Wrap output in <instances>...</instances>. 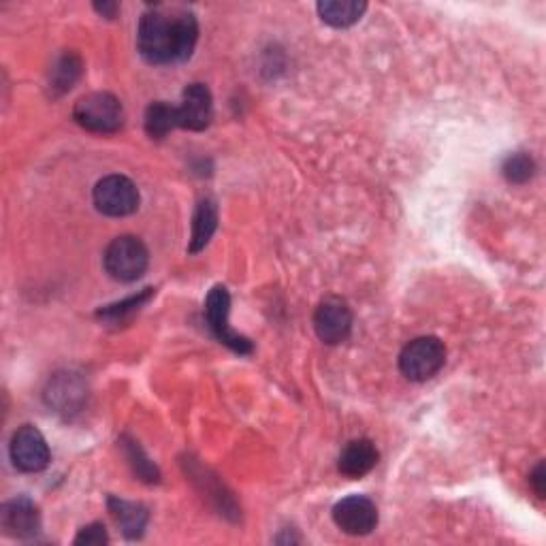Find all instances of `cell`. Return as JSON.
Returning <instances> with one entry per match:
<instances>
[{
    "instance_id": "cell-7",
    "label": "cell",
    "mask_w": 546,
    "mask_h": 546,
    "mask_svg": "<svg viewBox=\"0 0 546 546\" xmlns=\"http://www.w3.org/2000/svg\"><path fill=\"white\" fill-rule=\"evenodd\" d=\"M9 453L15 468L28 474L45 470L52 459L50 446H47L43 433L32 425H22L13 433Z\"/></svg>"
},
{
    "instance_id": "cell-14",
    "label": "cell",
    "mask_w": 546,
    "mask_h": 546,
    "mask_svg": "<svg viewBox=\"0 0 546 546\" xmlns=\"http://www.w3.org/2000/svg\"><path fill=\"white\" fill-rule=\"evenodd\" d=\"M316 9L325 24L333 28H348L363 18L367 3H363V0H323Z\"/></svg>"
},
{
    "instance_id": "cell-2",
    "label": "cell",
    "mask_w": 546,
    "mask_h": 546,
    "mask_svg": "<svg viewBox=\"0 0 546 546\" xmlns=\"http://www.w3.org/2000/svg\"><path fill=\"white\" fill-rule=\"evenodd\" d=\"M73 118L90 133H116L124 124V107L114 94L92 92L75 103Z\"/></svg>"
},
{
    "instance_id": "cell-23",
    "label": "cell",
    "mask_w": 546,
    "mask_h": 546,
    "mask_svg": "<svg viewBox=\"0 0 546 546\" xmlns=\"http://www.w3.org/2000/svg\"><path fill=\"white\" fill-rule=\"evenodd\" d=\"M94 9L99 11L101 15H105V18H114L120 7H118V3H96Z\"/></svg>"
},
{
    "instance_id": "cell-15",
    "label": "cell",
    "mask_w": 546,
    "mask_h": 546,
    "mask_svg": "<svg viewBox=\"0 0 546 546\" xmlns=\"http://www.w3.org/2000/svg\"><path fill=\"white\" fill-rule=\"evenodd\" d=\"M109 510L114 519L118 521L122 534L128 540L141 538L143 529L148 525V508L135 504V502H126L118 500V497H109Z\"/></svg>"
},
{
    "instance_id": "cell-13",
    "label": "cell",
    "mask_w": 546,
    "mask_h": 546,
    "mask_svg": "<svg viewBox=\"0 0 546 546\" xmlns=\"http://www.w3.org/2000/svg\"><path fill=\"white\" fill-rule=\"evenodd\" d=\"M216 229H218V205L214 199L205 197L199 201L195 218H192V237H190L188 252L190 254L201 252L207 244H210Z\"/></svg>"
},
{
    "instance_id": "cell-12",
    "label": "cell",
    "mask_w": 546,
    "mask_h": 546,
    "mask_svg": "<svg viewBox=\"0 0 546 546\" xmlns=\"http://www.w3.org/2000/svg\"><path fill=\"white\" fill-rule=\"evenodd\" d=\"M378 448L372 440H352L344 446V451L337 459V470L348 478H363L372 472L378 463Z\"/></svg>"
},
{
    "instance_id": "cell-22",
    "label": "cell",
    "mask_w": 546,
    "mask_h": 546,
    "mask_svg": "<svg viewBox=\"0 0 546 546\" xmlns=\"http://www.w3.org/2000/svg\"><path fill=\"white\" fill-rule=\"evenodd\" d=\"M529 483H532V487H534V491H536V495L540 497V500H544V493H546V489H544V463L536 465L532 476H529Z\"/></svg>"
},
{
    "instance_id": "cell-3",
    "label": "cell",
    "mask_w": 546,
    "mask_h": 546,
    "mask_svg": "<svg viewBox=\"0 0 546 546\" xmlns=\"http://www.w3.org/2000/svg\"><path fill=\"white\" fill-rule=\"evenodd\" d=\"M105 271L111 278L118 282H135L139 280L148 269L150 254L148 248L143 246L141 239L122 235L116 237L105 250L103 256Z\"/></svg>"
},
{
    "instance_id": "cell-20",
    "label": "cell",
    "mask_w": 546,
    "mask_h": 546,
    "mask_svg": "<svg viewBox=\"0 0 546 546\" xmlns=\"http://www.w3.org/2000/svg\"><path fill=\"white\" fill-rule=\"evenodd\" d=\"M152 295H154L152 288H146V291H143V293H139V295H135V297H131V299H126V301H122V303L107 305L105 310H99V316L105 318V320H114V323H118V320L122 323V320H124L126 316H133V314L141 308L143 303H148V299H150Z\"/></svg>"
},
{
    "instance_id": "cell-6",
    "label": "cell",
    "mask_w": 546,
    "mask_h": 546,
    "mask_svg": "<svg viewBox=\"0 0 546 546\" xmlns=\"http://www.w3.org/2000/svg\"><path fill=\"white\" fill-rule=\"evenodd\" d=\"M96 210L111 218H124L137 212L139 190L124 175H107L94 186Z\"/></svg>"
},
{
    "instance_id": "cell-19",
    "label": "cell",
    "mask_w": 546,
    "mask_h": 546,
    "mask_svg": "<svg viewBox=\"0 0 546 546\" xmlns=\"http://www.w3.org/2000/svg\"><path fill=\"white\" fill-rule=\"evenodd\" d=\"M502 173L504 178L510 182V184H525L534 178L536 173V163L534 158L525 154V152H517V154H510L504 165H502Z\"/></svg>"
},
{
    "instance_id": "cell-1",
    "label": "cell",
    "mask_w": 546,
    "mask_h": 546,
    "mask_svg": "<svg viewBox=\"0 0 546 546\" xmlns=\"http://www.w3.org/2000/svg\"><path fill=\"white\" fill-rule=\"evenodd\" d=\"M197 15L180 5H154L139 22L137 47L150 64H178L195 52Z\"/></svg>"
},
{
    "instance_id": "cell-4",
    "label": "cell",
    "mask_w": 546,
    "mask_h": 546,
    "mask_svg": "<svg viewBox=\"0 0 546 546\" xmlns=\"http://www.w3.org/2000/svg\"><path fill=\"white\" fill-rule=\"evenodd\" d=\"M446 363V348L438 337H416L399 355V369L412 382H425L436 376Z\"/></svg>"
},
{
    "instance_id": "cell-18",
    "label": "cell",
    "mask_w": 546,
    "mask_h": 546,
    "mask_svg": "<svg viewBox=\"0 0 546 546\" xmlns=\"http://www.w3.org/2000/svg\"><path fill=\"white\" fill-rule=\"evenodd\" d=\"M122 446H124L126 459H128V463H131L133 472L143 480V483H158L160 472H158L156 465L146 457V453L141 451V446L135 440H128V438H122Z\"/></svg>"
},
{
    "instance_id": "cell-17",
    "label": "cell",
    "mask_w": 546,
    "mask_h": 546,
    "mask_svg": "<svg viewBox=\"0 0 546 546\" xmlns=\"http://www.w3.org/2000/svg\"><path fill=\"white\" fill-rule=\"evenodd\" d=\"M84 62L77 54L67 52L64 56L58 58L56 67L52 69V90H56V94H62L73 88V84L82 75Z\"/></svg>"
},
{
    "instance_id": "cell-8",
    "label": "cell",
    "mask_w": 546,
    "mask_h": 546,
    "mask_svg": "<svg viewBox=\"0 0 546 546\" xmlns=\"http://www.w3.org/2000/svg\"><path fill=\"white\" fill-rule=\"evenodd\" d=\"M333 521L348 536H367L378 525V508L365 495H350L333 506Z\"/></svg>"
},
{
    "instance_id": "cell-5",
    "label": "cell",
    "mask_w": 546,
    "mask_h": 546,
    "mask_svg": "<svg viewBox=\"0 0 546 546\" xmlns=\"http://www.w3.org/2000/svg\"><path fill=\"white\" fill-rule=\"evenodd\" d=\"M229 312H231V295L227 291V286H214L210 295H207L205 301V318L207 325H210L212 333L216 335V340L231 348L237 355H252V342L248 337L239 335L237 331L231 329L229 325Z\"/></svg>"
},
{
    "instance_id": "cell-10",
    "label": "cell",
    "mask_w": 546,
    "mask_h": 546,
    "mask_svg": "<svg viewBox=\"0 0 546 546\" xmlns=\"http://www.w3.org/2000/svg\"><path fill=\"white\" fill-rule=\"evenodd\" d=\"M178 109V126L186 131H205L214 118V99L212 92L203 84H190Z\"/></svg>"
},
{
    "instance_id": "cell-9",
    "label": "cell",
    "mask_w": 546,
    "mask_h": 546,
    "mask_svg": "<svg viewBox=\"0 0 546 546\" xmlns=\"http://www.w3.org/2000/svg\"><path fill=\"white\" fill-rule=\"evenodd\" d=\"M314 329L318 340L329 346L346 342L352 331V310L348 303L337 297L325 299L314 314Z\"/></svg>"
},
{
    "instance_id": "cell-21",
    "label": "cell",
    "mask_w": 546,
    "mask_h": 546,
    "mask_svg": "<svg viewBox=\"0 0 546 546\" xmlns=\"http://www.w3.org/2000/svg\"><path fill=\"white\" fill-rule=\"evenodd\" d=\"M107 542H109V536L101 523H92L84 527L75 538V544H82V546H103Z\"/></svg>"
},
{
    "instance_id": "cell-11",
    "label": "cell",
    "mask_w": 546,
    "mask_h": 546,
    "mask_svg": "<svg viewBox=\"0 0 546 546\" xmlns=\"http://www.w3.org/2000/svg\"><path fill=\"white\" fill-rule=\"evenodd\" d=\"M0 525H3L5 534L11 538L20 540L35 538L41 529L39 508L32 504L28 497H15V500L3 506V512H0Z\"/></svg>"
},
{
    "instance_id": "cell-16",
    "label": "cell",
    "mask_w": 546,
    "mask_h": 546,
    "mask_svg": "<svg viewBox=\"0 0 546 546\" xmlns=\"http://www.w3.org/2000/svg\"><path fill=\"white\" fill-rule=\"evenodd\" d=\"M178 126V109L163 101L152 103L146 111V131L152 139H163Z\"/></svg>"
}]
</instances>
